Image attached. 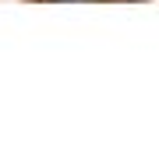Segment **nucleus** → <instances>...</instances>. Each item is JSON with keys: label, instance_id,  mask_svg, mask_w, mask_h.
Masks as SVG:
<instances>
[{"label": "nucleus", "instance_id": "nucleus-1", "mask_svg": "<svg viewBox=\"0 0 159 151\" xmlns=\"http://www.w3.org/2000/svg\"><path fill=\"white\" fill-rule=\"evenodd\" d=\"M57 4H92V0H57Z\"/></svg>", "mask_w": 159, "mask_h": 151}]
</instances>
